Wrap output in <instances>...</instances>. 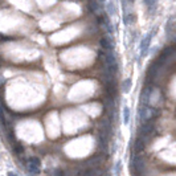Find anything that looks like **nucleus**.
<instances>
[{
  "mask_svg": "<svg viewBox=\"0 0 176 176\" xmlns=\"http://www.w3.org/2000/svg\"><path fill=\"white\" fill-rule=\"evenodd\" d=\"M160 114V111L156 110V109H152V107H148V106H142L141 110H139V119H141V123L142 122H146V121H151V119H156Z\"/></svg>",
  "mask_w": 176,
  "mask_h": 176,
  "instance_id": "obj_1",
  "label": "nucleus"
},
{
  "mask_svg": "<svg viewBox=\"0 0 176 176\" xmlns=\"http://www.w3.org/2000/svg\"><path fill=\"white\" fill-rule=\"evenodd\" d=\"M147 143H148V142H147L146 139L138 137L137 139H135V142H134L133 151H134L135 154H141V152H143V151H145V148H146V146H147Z\"/></svg>",
  "mask_w": 176,
  "mask_h": 176,
  "instance_id": "obj_2",
  "label": "nucleus"
},
{
  "mask_svg": "<svg viewBox=\"0 0 176 176\" xmlns=\"http://www.w3.org/2000/svg\"><path fill=\"white\" fill-rule=\"evenodd\" d=\"M12 150H13V152L16 155H23V152H24V147L20 142H15L13 145H12Z\"/></svg>",
  "mask_w": 176,
  "mask_h": 176,
  "instance_id": "obj_3",
  "label": "nucleus"
},
{
  "mask_svg": "<svg viewBox=\"0 0 176 176\" xmlns=\"http://www.w3.org/2000/svg\"><path fill=\"white\" fill-rule=\"evenodd\" d=\"M28 171L33 175H38L40 174V166L35 164V163H32V162H28Z\"/></svg>",
  "mask_w": 176,
  "mask_h": 176,
  "instance_id": "obj_4",
  "label": "nucleus"
},
{
  "mask_svg": "<svg viewBox=\"0 0 176 176\" xmlns=\"http://www.w3.org/2000/svg\"><path fill=\"white\" fill-rule=\"evenodd\" d=\"M129 121H130V109L129 107H125L123 109V122L129 123Z\"/></svg>",
  "mask_w": 176,
  "mask_h": 176,
  "instance_id": "obj_5",
  "label": "nucleus"
},
{
  "mask_svg": "<svg viewBox=\"0 0 176 176\" xmlns=\"http://www.w3.org/2000/svg\"><path fill=\"white\" fill-rule=\"evenodd\" d=\"M101 45L105 48V49H107V50H111V48H113V45H111L110 41L107 38H102L101 40Z\"/></svg>",
  "mask_w": 176,
  "mask_h": 176,
  "instance_id": "obj_6",
  "label": "nucleus"
},
{
  "mask_svg": "<svg viewBox=\"0 0 176 176\" xmlns=\"http://www.w3.org/2000/svg\"><path fill=\"white\" fill-rule=\"evenodd\" d=\"M131 87V81L130 79H127V81L123 82V91H129Z\"/></svg>",
  "mask_w": 176,
  "mask_h": 176,
  "instance_id": "obj_7",
  "label": "nucleus"
},
{
  "mask_svg": "<svg viewBox=\"0 0 176 176\" xmlns=\"http://www.w3.org/2000/svg\"><path fill=\"white\" fill-rule=\"evenodd\" d=\"M28 162H32V163H35V164H37V166L41 164V160H40L38 158H36V156H31L29 159H28Z\"/></svg>",
  "mask_w": 176,
  "mask_h": 176,
  "instance_id": "obj_8",
  "label": "nucleus"
},
{
  "mask_svg": "<svg viewBox=\"0 0 176 176\" xmlns=\"http://www.w3.org/2000/svg\"><path fill=\"white\" fill-rule=\"evenodd\" d=\"M146 3H147V4H154L155 0H146Z\"/></svg>",
  "mask_w": 176,
  "mask_h": 176,
  "instance_id": "obj_9",
  "label": "nucleus"
},
{
  "mask_svg": "<svg viewBox=\"0 0 176 176\" xmlns=\"http://www.w3.org/2000/svg\"><path fill=\"white\" fill-rule=\"evenodd\" d=\"M8 176H17V175L13 174V172H9V174H8Z\"/></svg>",
  "mask_w": 176,
  "mask_h": 176,
  "instance_id": "obj_10",
  "label": "nucleus"
},
{
  "mask_svg": "<svg viewBox=\"0 0 176 176\" xmlns=\"http://www.w3.org/2000/svg\"><path fill=\"white\" fill-rule=\"evenodd\" d=\"M130 2H133V0H130Z\"/></svg>",
  "mask_w": 176,
  "mask_h": 176,
  "instance_id": "obj_11",
  "label": "nucleus"
}]
</instances>
